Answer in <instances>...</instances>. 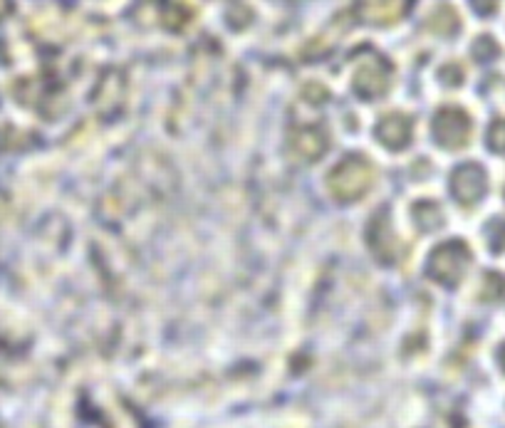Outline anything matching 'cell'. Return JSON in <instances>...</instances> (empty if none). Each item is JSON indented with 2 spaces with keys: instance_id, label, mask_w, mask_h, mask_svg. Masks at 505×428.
<instances>
[{
  "instance_id": "1",
  "label": "cell",
  "mask_w": 505,
  "mask_h": 428,
  "mask_svg": "<svg viewBox=\"0 0 505 428\" xmlns=\"http://www.w3.org/2000/svg\"><path fill=\"white\" fill-rule=\"evenodd\" d=\"M372 184H375V166L362 157L342 158L328 176V191L339 204L357 201L372 188Z\"/></svg>"
},
{
  "instance_id": "6",
  "label": "cell",
  "mask_w": 505,
  "mask_h": 428,
  "mask_svg": "<svg viewBox=\"0 0 505 428\" xmlns=\"http://www.w3.org/2000/svg\"><path fill=\"white\" fill-rule=\"evenodd\" d=\"M367 243H369V251L375 252V258L379 262H394L399 255V243L396 235L392 231V224L384 214H379L367 228Z\"/></svg>"
},
{
  "instance_id": "5",
  "label": "cell",
  "mask_w": 505,
  "mask_h": 428,
  "mask_svg": "<svg viewBox=\"0 0 505 428\" xmlns=\"http://www.w3.org/2000/svg\"><path fill=\"white\" fill-rule=\"evenodd\" d=\"M488 188V178H486V171L476 164H463L453 171V176H451V194L453 198L463 205H473L478 204L483 194H486Z\"/></svg>"
},
{
  "instance_id": "13",
  "label": "cell",
  "mask_w": 505,
  "mask_h": 428,
  "mask_svg": "<svg viewBox=\"0 0 505 428\" xmlns=\"http://www.w3.org/2000/svg\"><path fill=\"white\" fill-rule=\"evenodd\" d=\"M188 18H191V10L184 8L178 0H168L167 5H164V10H161V20H164L167 28H184L188 23Z\"/></svg>"
},
{
  "instance_id": "3",
  "label": "cell",
  "mask_w": 505,
  "mask_h": 428,
  "mask_svg": "<svg viewBox=\"0 0 505 428\" xmlns=\"http://www.w3.org/2000/svg\"><path fill=\"white\" fill-rule=\"evenodd\" d=\"M392 82V67L382 57L372 55L365 62H359L352 75V90H355L362 100H376L389 90Z\"/></svg>"
},
{
  "instance_id": "2",
  "label": "cell",
  "mask_w": 505,
  "mask_h": 428,
  "mask_svg": "<svg viewBox=\"0 0 505 428\" xmlns=\"http://www.w3.org/2000/svg\"><path fill=\"white\" fill-rule=\"evenodd\" d=\"M471 265V251L466 243L449 241L441 243L429 258V275L439 280L441 285H459Z\"/></svg>"
},
{
  "instance_id": "14",
  "label": "cell",
  "mask_w": 505,
  "mask_h": 428,
  "mask_svg": "<svg viewBox=\"0 0 505 428\" xmlns=\"http://www.w3.org/2000/svg\"><path fill=\"white\" fill-rule=\"evenodd\" d=\"M481 295L486 300H500L505 295V278H500L498 272H488L486 280H483V288H481Z\"/></svg>"
},
{
  "instance_id": "7",
  "label": "cell",
  "mask_w": 505,
  "mask_h": 428,
  "mask_svg": "<svg viewBox=\"0 0 505 428\" xmlns=\"http://www.w3.org/2000/svg\"><path fill=\"white\" fill-rule=\"evenodd\" d=\"M328 134L319 127H302L291 134L292 157L300 161H315L328 151Z\"/></svg>"
},
{
  "instance_id": "9",
  "label": "cell",
  "mask_w": 505,
  "mask_h": 428,
  "mask_svg": "<svg viewBox=\"0 0 505 428\" xmlns=\"http://www.w3.org/2000/svg\"><path fill=\"white\" fill-rule=\"evenodd\" d=\"M409 8V0H369L359 8V15L365 23H375V25H392L402 18Z\"/></svg>"
},
{
  "instance_id": "11",
  "label": "cell",
  "mask_w": 505,
  "mask_h": 428,
  "mask_svg": "<svg viewBox=\"0 0 505 428\" xmlns=\"http://www.w3.org/2000/svg\"><path fill=\"white\" fill-rule=\"evenodd\" d=\"M414 224L419 225V231H436L443 224V214H441L439 204L434 201H419L412 208Z\"/></svg>"
},
{
  "instance_id": "16",
  "label": "cell",
  "mask_w": 505,
  "mask_h": 428,
  "mask_svg": "<svg viewBox=\"0 0 505 428\" xmlns=\"http://www.w3.org/2000/svg\"><path fill=\"white\" fill-rule=\"evenodd\" d=\"M488 144L498 154H505V121H496L488 131Z\"/></svg>"
},
{
  "instance_id": "12",
  "label": "cell",
  "mask_w": 505,
  "mask_h": 428,
  "mask_svg": "<svg viewBox=\"0 0 505 428\" xmlns=\"http://www.w3.org/2000/svg\"><path fill=\"white\" fill-rule=\"evenodd\" d=\"M429 28L439 35H451L453 30L459 28V18H456V10L449 5H441L429 15Z\"/></svg>"
},
{
  "instance_id": "4",
  "label": "cell",
  "mask_w": 505,
  "mask_h": 428,
  "mask_svg": "<svg viewBox=\"0 0 505 428\" xmlns=\"http://www.w3.org/2000/svg\"><path fill=\"white\" fill-rule=\"evenodd\" d=\"M431 129H434V137H436L441 147L459 149V147L466 144L468 137H471V119L466 117V112L446 107V109L436 112Z\"/></svg>"
},
{
  "instance_id": "10",
  "label": "cell",
  "mask_w": 505,
  "mask_h": 428,
  "mask_svg": "<svg viewBox=\"0 0 505 428\" xmlns=\"http://www.w3.org/2000/svg\"><path fill=\"white\" fill-rule=\"evenodd\" d=\"M122 97H124L122 75H119V72H107V75L102 77L100 87H97V92H94V104H97L100 112L110 114L122 104Z\"/></svg>"
},
{
  "instance_id": "18",
  "label": "cell",
  "mask_w": 505,
  "mask_h": 428,
  "mask_svg": "<svg viewBox=\"0 0 505 428\" xmlns=\"http://www.w3.org/2000/svg\"><path fill=\"white\" fill-rule=\"evenodd\" d=\"M500 362H503V366H505V347H503V354H500Z\"/></svg>"
},
{
  "instance_id": "17",
  "label": "cell",
  "mask_w": 505,
  "mask_h": 428,
  "mask_svg": "<svg viewBox=\"0 0 505 428\" xmlns=\"http://www.w3.org/2000/svg\"><path fill=\"white\" fill-rule=\"evenodd\" d=\"M305 97H308L310 102H312V100H315V102H325L329 94L322 84H310V87H305Z\"/></svg>"
},
{
  "instance_id": "8",
  "label": "cell",
  "mask_w": 505,
  "mask_h": 428,
  "mask_svg": "<svg viewBox=\"0 0 505 428\" xmlns=\"http://www.w3.org/2000/svg\"><path fill=\"white\" fill-rule=\"evenodd\" d=\"M412 119L406 114H386L376 124V139L382 141L386 149H404L412 141Z\"/></svg>"
},
{
  "instance_id": "15",
  "label": "cell",
  "mask_w": 505,
  "mask_h": 428,
  "mask_svg": "<svg viewBox=\"0 0 505 428\" xmlns=\"http://www.w3.org/2000/svg\"><path fill=\"white\" fill-rule=\"evenodd\" d=\"M488 238H491V248L493 251H505V218H498L488 228Z\"/></svg>"
}]
</instances>
